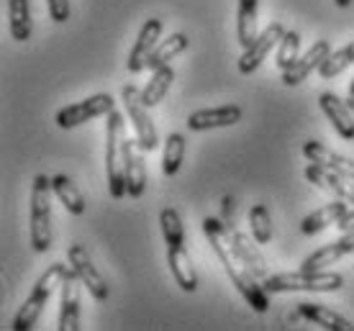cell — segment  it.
<instances>
[{"label": "cell", "mask_w": 354, "mask_h": 331, "mask_svg": "<svg viewBox=\"0 0 354 331\" xmlns=\"http://www.w3.org/2000/svg\"><path fill=\"white\" fill-rule=\"evenodd\" d=\"M265 290L272 293H334L344 287V278L339 272H326V269H301V272H280L262 280Z\"/></svg>", "instance_id": "3957f363"}, {"label": "cell", "mask_w": 354, "mask_h": 331, "mask_svg": "<svg viewBox=\"0 0 354 331\" xmlns=\"http://www.w3.org/2000/svg\"><path fill=\"white\" fill-rule=\"evenodd\" d=\"M8 28L16 41H28L34 31L28 0H8Z\"/></svg>", "instance_id": "7402d4cb"}, {"label": "cell", "mask_w": 354, "mask_h": 331, "mask_svg": "<svg viewBox=\"0 0 354 331\" xmlns=\"http://www.w3.org/2000/svg\"><path fill=\"white\" fill-rule=\"evenodd\" d=\"M106 121V172L108 190L115 200H121L126 193V160H129V136L124 131V116L118 111H111Z\"/></svg>", "instance_id": "7a4b0ae2"}, {"label": "cell", "mask_w": 354, "mask_h": 331, "mask_svg": "<svg viewBox=\"0 0 354 331\" xmlns=\"http://www.w3.org/2000/svg\"><path fill=\"white\" fill-rule=\"evenodd\" d=\"M298 52H301V36H298V31H285V36L277 44V67L288 70L298 59Z\"/></svg>", "instance_id": "4dcf8cb0"}, {"label": "cell", "mask_w": 354, "mask_h": 331, "mask_svg": "<svg viewBox=\"0 0 354 331\" xmlns=\"http://www.w3.org/2000/svg\"><path fill=\"white\" fill-rule=\"evenodd\" d=\"M147 190V164L139 144L129 139V160H126V193L129 198H142Z\"/></svg>", "instance_id": "ffe728a7"}, {"label": "cell", "mask_w": 354, "mask_h": 331, "mask_svg": "<svg viewBox=\"0 0 354 331\" xmlns=\"http://www.w3.org/2000/svg\"><path fill=\"white\" fill-rule=\"evenodd\" d=\"M160 226H162V236L167 247H183L185 244V229H183V218L175 208H162L160 214Z\"/></svg>", "instance_id": "f546056e"}, {"label": "cell", "mask_w": 354, "mask_h": 331, "mask_svg": "<svg viewBox=\"0 0 354 331\" xmlns=\"http://www.w3.org/2000/svg\"><path fill=\"white\" fill-rule=\"evenodd\" d=\"M285 36V26L280 21H272L270 26H265L257 34V39L244 49L239 59V72L241 75H252L254 70H259V64L267 59V54L272 52L274 46L280 44V39Z\"/></svg>", "instance_id": "9c48e42d"}, {"label": "cell", "mask_w": 354, "mask_h": 331, "mask_svg": "<svg viewBox=\"0 0 354 331\" xmlns=\"http://www.w3.org/2000/svg\"><path fill=\"white\" fill-rule=\"evenodd\" d=\"M328 54H331V44H328L326 39L316 41V44L310 46V49L303 54V57H298V59H295V62H292L288 70H283V82L288 85V88H290V85H301V82L308 77L310 72L319 70Z\"/></svg>", "instance_id": "4fadbf2b"}, {"label": "cell", "mask_w": 354, "mask_h": 331, "mask_svg": "<svg viewBox=\"0 0 354 331\" xmlns=\"http://www.w3.org/2000/svg\"><path fill=\"white\" fill-rule=\"evenodd\" d=\"M52 180L36 175L31 188V247L44 254L52 249Z\"/></svg>", "instance_id": "277c9868"}, {"label": "cell", "mask_w": 354, "mask_h": 331, "mask_svg": "<svg viewBox=\"0 0 354 331\" xmlns=\"http://www.w3.org/2000/svg\"><path fill=\"white\" fill-rule=\"evenodd\" d=\"M306 180L313 182L316 188L331 193L334 198H344V200L354 203V188L346 182V178H342V175H337V172H331L328 167H324V164L310 162L308 167H306Z\"/></svg>", "instance_id": "2e32d148"}, {"label": "cell", "mask_w": 354, "mask_h": 331, "mask_svg": "<svg viewBox=\"0 0 354 331\" xmlns=\"http://www.w3.org/2000/svg\"><path fill=\"white\" fill-rule=\"evenodd\" d=\"M185 136L183 134H169L167 139H165V152H162V172L167 175V178H172V175H177L180 172V167H183V160H185Z\"/></svg>", "instance_id": "4316f807"}, {"label": "cell", "mask_w": 354, "mask_h": 331, "mask_svg": "<svg viewBox=\"0 0 354 331\" xmlns=\"http://www.w3.org/2000/svg\"><path fill=\"white\" fill-rule=\"evenodd\" d=\"M187 44H190V39H187L185 34H172L167 36V39H162L160 44H157V49L151 52L149 62H147V70H160V67H165V64H169V59H175L177 54H183L187 49Z\"/></svg>", "instance_id": "603a6c76"}, {"label": "cell", "mask_w": 354, "mask_h": 331, "mask_svg": "<svg viewBox=\"0 0 354 331\" xmlns=\"http://www.w3.org/2000/svg\"><path fill=\"white\" fill-rule=\"evenodd\" d=\"M249 231L257 239V244L272 242V218H270V211H267L265 203H257L249 211Z\"/></svg>", "instance_id": "f1b7e54d"}, {"label": "cell", "mask_w": 354, "mask_h": 331, "mask_svg": "<svg viewBox=\"0 0 354 331\" xmlns=\"http://www.w3.org/2000/svg\"><path fill=\"white\" fill-rule=\"evenodd\" d=\"M349 206H354V203H349V200H344V198H337L334 203H326L324 208H319V211H313V214L306 216V218L301 221V231L306 234V236H313V234L324 231V229H328V226H337V221L349 211Z\"/></svg>", "instance_id": "ac0fdd59"}, {"label": "cell", "mask_w": 354, "mask_h": 331, "mask_svg": "<svg viewBox=\"0 0 354 331\" xmlns=\"http://www.w3.org/2000/svg\"><path fill=\"white\" fill-rule=\"evenodd\" d=\"M257 6H259V0H239L236 34H239V44L244 46V49L257 39Z\"/></svg>", "instance_id": "484cf974"}, {"label": "cell", "mask_w": 354, "mask_h": 331, "mask_svg": "<svg viewBox=\"0 0 354 331\" xmlns=\"http://www.w3.org/2000/svg\"><path fill=\"white\" fill-rule=\"evenodd\" d=\"M67 269H70V267H64L62 262H54V265H49V267H46L44 275L36 280L31 296H28L26 301H24V305L18 308L16 319H13V331L34 329L36 321H39V316H41V311H44L46 303H49V298H52L54 287L62 285L64 272H67Z\"/></svg>", "instance_id": "5b68a950"}, {"label": "cell", "mask_w": 354, "mask_h": 331, "mask_svg": "<svg viewBox=\"0 0 354 331\" xmlns=\"http://www.w3.org/2000/svg\"><path fill=\"white\" fill-rule=\"evenodd\" d=\"M221 203H223V218H231V214H234V198L226 196Z\"/></svg>", "instance_id": "836d02e7"}, {"label": "cell", "mask_w": 354, "mask_h": 331, "mask_svg": "<svg viewBox=\"0 0 354 331\" xmlns=\"http://www.w3.org/2000/svg\"><path fill=\"white\" fill-rule=\"evenodd\" d=\"M298 314H301L306 321L321 326V329L354 331V323L349 321V319H344V316L337 314V311H331V308L324 303H298Z\"/></svg>", "instance_id": "d6986e66"}, {"label": "cell", "mask_w": 354, "mask_h": 331, "mask_svg": "<svg viewBox=\"0 0 354 331\" xmlns=\"http://www.w3.org/2000/svg\"><path fill=\"white\" fill-rule=\"evenodd\" d=\"M346 103H349V108H352V111H354V98H349V100H346Z\"/></svg>", "instance_id": "8d00e7d4"}, {"label": "cell", "mask_w": 354, "mask_h": 331, "mask_svg": "<svg viewBox=\"0 0 354 331\" xmlns=\"http://www.w3.org/2000/svg\"><path fill=\"white\" fill-rule=\"evenodd\" d=\"M52 188H54V196L59 198V203H62L72 216L85 214V198H82L80 188H77L67 175H57V178H52Z\"/></svg>", "instance_id": "cb8c5ba5"}, {"label": "cell", "mask_w": 354, "mask_h": 331, "mask_svg": "<svg viewBox=\"0 0 354 331\" xmlns=\"http://www.w3.org/2000/svg\"><path fill=\"white\" fill-rule=\"evenodd\" d=\"M203 234H205V239H208V244H211V249L216 252V257L221 260L229 280L241 293V298H244L257 314H267V311H270V293L265 290L262 280L254 278L252 269H249L247 265L239 260V254L234 252V247H231V231H229V226H226V221H221V218H208V216H205Z\"/></svg>", "instance_id": "6da1fadb"}, {"label": "cell", "mask_w": 354, "mask_h": 331, "mask_svg": "<svg viewBox=\"0 0 354 331\" xmlns=\"http://www.w3.org/2000/svg\"><path fill=\"white\" fill-rule=\"evenodd\" d=\"M334 3H337L339 8H349L352 6V0H334Z\"/></svg>", "instance_id": "e575fe53"}, {"label": "cell", "mask_w": 354, "mask_h": 331, "mask_svg": "<svg viewBox=\"0 0 354 331\" xmlns=\"http://www.w3.org/2000/svg\"><path fill=\"white\" fill-rule=\"evenodd\" d=\"M231 247H234V252L239 254V260L244 262L249 269H252V275H254V278H259V280L270 278L267 262H265V257H262V252L257 249L259 244H257V239H254V236L249 239L247 234L231 231Z\"/></svg>", "instance_id": "e0dca14e"}, {"label": "cell", "mask_w": 354, "mask_h": 331, "mask_svg": "<svg viewBox=\"0 0 354 331\" xmlns=\"http://www.w3.org/2000/svg\"><path fill=\"white\" fill-rule=\"evenodd\" d=\"M319 106L324 111V116L328 118V124L334 126L344 142H352L354 139V111L349 108L346 100H342L337 93H321Z\"/></svg>", "instance_id": "7c38bea8"}, {"label": "cell", "mask_w": 354, "mask_h": 331, "mask_svg": "<svg viewBox=\"0 0 354 331\" xmlns=\"http://www.w3.org/2000/svg\"><path fill=\"white\" fill-rule=\"evenodd\" d=\"M80 285L82 280L77 278L75 269H67L62 280V296H59V319L57 329L59 331H77L80 329Z\"/></svg>", "instance_id": "30bf717a"}, {"label": "cell", "mask_w": 354, "mask_h": 331, "mask_svg": "<svg viewBox=\"0 0 354 331\" xmlns=\"http://www.w3.org/2000/svg\"><path fill=\"white\" fill-rule=\"evenodd\" d=\"M67 262H70V267L77 272V278L82 280V285L88 287V293L95 298L97 303H106L108 296H111V290L106 285V278L100 275L90 260V254L85 252V247L80 244H72L70 249H67Z\"/></svg>", "instance_id": "ba28073f"}, {"label": "cell", "mask_w": 354, "mask_h": 331, "mask_svg": "<svg viewBox=\"0 0 354 331\" xmlns=\"http://www.w3.org/2000/svg\"><path fill=\"white\" fill-rule=\"evenodd\" d=\"M303 154H306V160L308 162L324 164V167H328V170L342 175V178L354 180V160L334 152V149H328V146H324L321 142H306L303 144Z\"/></svg>", "instance_id": "9a60e30c"}, {"label": "cell", "mask_w": 354, "mask_h": 331, "mask_svg": "<svg viewBox=\"0 0 354 331\" xmlns=\"http://www.w3.org/2000/svg\"><path fill=\"white\" fill-rule=\"evenodd\" d=\"M167 265L172 278L177 280V285L185 293H195L198 290V272H195L193 262L187 257V252L183 247H167Z\"/></svg>", "instance_id": "44dd1931"}, {"label": "cell", "mask_w": 354, "mask_h": 331, "mask_svg": "<svg viewBox=\"0 0 354 331\" xmlns=\"http://www.w3.org/2000/svg\"><path fill=\"white\" fill-rule=\"evenodd\" d=\"M46 8H49V18L54 23L70 21V0H46Z\"/></svg>", "instance_id": "1f68e13d"}, {"label": "cell", "mask_w": 354, "mask_h": 331, "mask_svg": "<svg viewBox=\"0 0 354 331\" xmlns=\"http://www.w3.org/2000/svg\"><path fill=\"white\" fill-rule=\"evenodd\" d=\"M111 111H115L113 95L97 93V95H93V98H85V100H80V103H75V106L62 108L54 121H57L59 129H75V126L88 124V121H93V118L108 116Z\"/></svg>", "instance_id": "52a82bcc"}, {"label": "cell", "mask_w": 354, "mask_h": 331, "mask_svg": "<svg viewBox=\"0 0 354 331\" xmlns=\"http://www.w3.org/2000/svg\"><path fill=\"white\" fill-rule=\"evenodd\" d=\"M160 39H162V21L160 18H149L142 26L139 36H136V44H133L131 54L126 59V70L131 72V75L147 70V62H149L151 52L160 44Z\"/></svg>", "instance_id": "8fae6325"}, {"label": "cell", "mask_w": 354, "mask_h": 331, "mask_svg": "<svg viewBox=\"0 0 354 331\" xmlns=\"http://www.w3.org/2000/svg\"><path fill=\"white\" fill-rule=\"evenodd\" d=\"M241 121V108L239 106H221V108H203L195 111L187 118V129L190 131H211V129H226Z\"/></svg>", "instance_id": "5bb4252c"}, {"label": "cell", "mask_w": 354, "mask_h": 331, "mask_svg": "<svg viewBox=\"0 0 354 331\" xmlns=\"http://www.w3.org/2000/svg\"><path fill=\"white\" fill-rule=\"evenodd\" d=\"M349 98H354V80L349 82Z\"/></svg>", "instance_id": "d590c367"}, {"label": "cell", "mask_w": 354, "mask_h": 331, "mask_svg": "<svg viewBox=\"0 0 354 331\" xmlns=\"http://www.w3.org/2000/svg\"><path fill=\"white\" fill-rule=\"evenodd\" d=\"M121 100H124L126 116L131 118L133 131H136V144L142 152H154L160 146V136H157V126L151 124L149 113H147V103L142 98V90H136L133 85H124L121 90Z\"/></svg>", "instance_id": "8992f818"}, {"label": "cell", "mask_w": 354, "mask_h": 331, "mask_svg": "<svg viewBox=\"0 0 354 331\" xmlns=\"http://www.w3.org/2000/svg\"><path fill=\"white\" fill-rule=\"evenodd\" d=\"M337 229L342 234H344V231H352V229H354V206H349V211H346V214L342 216V218H339V221H337Z\"/></svg>", "instance_id": "d6a6232c"}, {"label": "cell", "mask_w": 354, "mask_h": 331, "mask_svg": "<svg viewBox=\"0 0 354 331\" xmlns=\"http://www.w3.org/2000/svg\"><path fill=\"white\" fill-rule=\"evenodd\" d=\"M354 64V39L352 44L342 46V49H337V52H331L324 59V64L319 67V75L324 77V80H334L337 75H342V72L346 70V67H352Z\"/></svg>", "instance_id": "83f0119b"}, {"label": "cell", "mask_w": 354, "mask_h": 331, "mask_svg": "<svg viewBox=\"0 0 354 331\" xmlns=\"http://www.w3.org/2000/svg\"><path fill=\"white\" fill-rule=\"evenodd\" d=\"M172 80H175V70H172L169 64H165V67H160V70H154L151 80L147 82V88L142 90L144 103H147L149 108L160 106L162 100L167 98V90H169V85H172Z\"/></svg>", "instance_id": "d4e9b609"}]
</instances>
